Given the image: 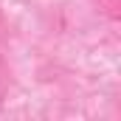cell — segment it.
<instances>
[{"label":"cell","instance_id":"obj_1","mask_svg":"<svg viewBox=\"0 0 121 121\" xmlns=\"http://www.w3.org/2000/svg\"><path fill=\"white\" fill-rule=\"evenodd\" d=\"M96 6H99V14H104L110 23L121 17V0H96Z\"/></svg>","mask_w":121,"mask_h":121},{"label":"cell","instance_id":"obj_2","mask_svg":"<svg viewBox=\"0 0 121 121\" xmlns=\"http://www.w3.org/2000/svg\"><path fill=\"white\" fill-rule=\"evenodd\" d=\"M6 90H9V76H6V68H3V62H0V101H3Z\"/></svg>","mask_w":121,"mask_h":121},{"label":"cell","instance_id":"obj_3","mask_svg":"<svg viewBox=\"0 0 121 121\" xmlns=\"http://www.w3.org/2000/svg\"><path fill=\"white\" fill-rule=\"evenodd\" d=\"M6 39V17H3V9H0V45Z\"/></svg>","mask_w":121,"mask_h":121}]
</instances>
